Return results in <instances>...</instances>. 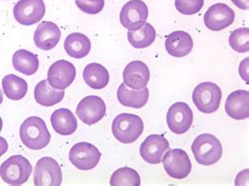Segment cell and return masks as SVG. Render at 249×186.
Listing matches in <instances>:
<instances>
[{"label":"cell","instance_id":"3","mask_svg":"<svg viewBox=\"0 0 249 186\" xmlns=\"http://www.w3.org/2000/svg\"><path fill=\"white\" fill-rule=\"evenodd\" d=\"M192 150L196 161L205 166L217 163L223 154L220 140L211 134H203L196 137L192 145Z\"/></svg>","mask_w":249,"mask_h":186},{"label":"cell","instance_id":"24","mask_svg":"<svg viewBox=\"0 0 249 186\" xmlns=\"http://www.w3.org/2000/svg\"><path fill=\"white\" fill-rule=\"evenodd\" d=\"M83 79L89 88L101 90L108 84L109 74L103 65L99 63H89L83 70Z\"/></svg>","mask_w":249,"mask_h":186},{"label":"cell","instance_id":"8","mask_svg":"<svg viewBox=\"0 0 249 186\" xmlns=\"http://www.w3.org/2000/svg\"><path fill=\"white\" fill-rule=\"evenodd\" d=\"M62 183V171L58 162L51 157L38 160L34 168V184L37 186H58Z\"/></svg>","mask_w":249,"mask_h":186},{"label":"cell","instance_id":"23","mask_svg":"<svg viewBox=\"0 0 249 186\" xmlns=\"http://www.w3.org/2000/svg\"><path fill=\"white\" fill-rule=\"evenodd\" d=\"M64 90H56L48 80L39 82L34 91L35 100L42 106H53L62 101L64 97Z\"/></svg>","mask_w":249,"mask_h":186},{"label":"cell","instance_id":"9","mask_svg":"<svg viewBox=\"0 0 249 186\" xmlns=\"http://www.w3.org/2000/svg\"><path fill=\"white\" fill-rule=\"evenodd\" d=\"M166 121L168 129L176 135H183L191 129L194 121V114L192 109L185 102H177L170 106Z\"/></svg>","mask_w":249,"mask_h":186},{"label":"cell","instance_id":"26","mask_svg":"<svg viewBox=\"0 0 249 186\" xmlns=\"http://www.w3.org/2000/svg\"><path fill=\"white\" fill-rule=\"evenodd\" d=\"M3 93L9 99L18 101L22 99L28 93V83L24 79L14 74L4 76L2 79Z\"/></svg>","mask_w":249,"mask_h":186},{"label":"cell","instance_id":"10","mask_svg":"<svg viewBox=\"0 0 249 186\" xmlns=\"http://www.w3.org/2000/svg\"><path fill=\"white\" fill-rule=\"evenodd\" d=\"M148 18V9L142 0H130L123 5L120 13L121 24L129 31L139 30Z\"/></svg>","mask_w":249,"mask_h":186},{"label":"cell","instance_id":"21","mask_svg":"<svg viewBox=\"0 0 249 186\" xmlns=\"http://www.w3.org/2000/svg\"><path fill=\"white\" fill-rule=\"evenodd\" d=\"M51 123L54 130L61 136L73 135L77 130V119L68 109L56 110L51 116Z\"/></svg>","mask_w":249,"mask_h":186},{"label":"cell","instance_id":"7","mask_svg":"<svg viewBox=\"0 0 249 186\" xmlns=\"http://www.w3.org/2000/svg\"><path fill=\"white\" fill-rule=\"evenodd\" d=\"M70 161L76 168L89 170L95 168L101 159V152L95 145L88 142L76 143L70 150Z\"/></svg>","mask_w":249,"mask_h":186},{"label":"cell","instance_id":"25","mask_svg":"<svg viewBox=\"0 0 249 186\" xmlns=\"http://www.w3.org/2000/svg\"><path fill=\"white\" fill-rule=\"evenodd\" d=\"M13 66L24 75H34L39 68L38 57L29 51L19 50L13 55Z\"/></svg>","mask_w":249,"mask_h":186},{"label":"cell","instance_id":"14","mask_svg":"<svg viewBox=\"0 0 249 186\" xmlns=\"http://www.w3.org/2000/svg\"><path fill=\"white\" fill-rule=\"evenodd\" d=\"M76 68L71 62L58 60L51 65L48 72V81L56 90H65L74 82Z\"/></svg>","mask_w":249,"mask_h":186},{"label":"cell","instance_id":"16","mask_svg":"<svg viewBox=\"0 0 249 186\" xmlns=\"http://www.w3.org/2000/svg\"><path fill=\"white\" fill-rule=\"evenodd\" d=\"M150 72L147 65L139 60L129 62L123 72L124 84L127 88L139 91L145 88L149 81Z\"/></svg>","mask_w":249,"mask_h":186},{"label":"cell","instance_id":"19","mask_svg":"<svg viewBox=\"0 0 249 186\" xmlns=\"http://www.w3.org/2000/svg\"><path fill=\"white\" fill-rule=\"evenodd\" d=\"M194 41L192 36L184 31H176L169 34L165 41L168 54L176 58H182L193 51Z\"/></svg>","mask_w":249,"mask_h":186},{"label":"cell","instance_id":"35","mask_svg":"<svg viewBox=\"0 0 249 186\" xmlns=\"http://www.w3.org/2000/svg\"><path fill=\"white\" fill-rule=\"evenodd\" d=\"M1 130H2V119L0 118V131H1Z\"/></svg>","mask_w":249,"mask_h":186},{"label":"cell","instance_id":"20","mask_svg":"<svg viewBox=\"0 0 249 186\" xmlns=\"http://www.w3.org/2000/svg\"><path fill=\"white\" fill-rule=\"evenodd\" d=\"M117 98L122 105L126 106V108L132 109H141L145 105L148 101L149 98V91L146 88H143L142 90L136 91V90H129V88L124 84H120L119 89L117 92Z\"/></svg>","mask_w":249,"mask_h":186},{"label":"cell","instance_id":"29","mask_svg":"<svg viewBox=\"0 0 249 186\" xmlns=\"http://www.w3.org/2000/svg\"><path fill=\"white\" fill-rule=\"evenodd\" d=\"M229 44L235 52L247 53L249 51V29L240 28L233 31L229 37Z\"/></svg>","mask_w":249,"mask_h":186},{"label":"cell","instance_id":"22","mask_svg":"<svg viewBox=\"0 0 249 186\" xmlns=\"http://www.w3.org/2000/svg\"><path fill=\"white\" fill-rule=\"evenodd\" d=\"M90 40L81 33L70 34L64 41V50L68 55L75 59H81L88 56L90 52Z\"/></svg>","mask_w":249,"mask_h":186},{"label":"cell","instance_id":"4","mask_svg":"<svg viewBox=\"0 0 249 186\" xmlns=\"http://www.w3.org/2000/svg\"><path fill=\"white\" fill-rule=\"evenodd\" d=\"M32 171V164L21 155L10 157L0 166V177L10 185L24 184L29 180Z\"/></svg>","mask_w":249,"mask_h":186},{"label":"cell","instance_id":"18","mask_svg":"<svg viewBox=\"0 0 249 186\" xmlns=\"http://www.w3.org/2000/svg\"><path fill=\"white\" fill-rule=\"evenodd\" d=\"M225 111L234 120H244L249 116V93L244 90L232 92L226 99Z\"/></svg>","mask_w":249,"mask_h":186},{"label":"cell","instance_id":"15","mask_svg":"<svg viewBox=\"0 0 249 186\" xmlns=\"http://www.w3.org/2000/svg\"><path fill=\"white\" fill-rule=\"evenodd\" d=\"M168 149L169 143L164 136L150 135L141 144L140 155L143 160L149 164H159Z\"/></svg>","mask_w":249,"mask_h":186},{"label":"cell","instance_id":"13","mask_svg":"<svg viewBox=\"0 0 249 186\" xmlns=\"http://www.w3.org/2000/svg\"><path fill=\"white\" fill-rule=\"evenodd\" d=\"M233 10L225 3H215L207 10L204 15V23L211 31H222L234 21Z\"/></svg>","mask_w":249,"mask_h":186},{"label":"cell","instance_id":"33","mask_svg":"<svg viewBox=\"0 0 249 186\" xmlns=\"http://www.w3.org/2000/svg\"><path fill=\"white\" fill-rule=\"evenodd\" d=\"M9 149V143L6 142L4 138L0 137V157L3 156Z\"/></svg>","mask_w":249,"mask_h":186},{"label":"cell","instance_id":"31","mask_svg":"<svg viewBox=\"0 0 249 186\" xmlns=\"http://www.w3.org/2000/svg\"><path fill=\"white\" fill-rule=\"evenodd\" d=\"M76 5L87 14L95 15L104 8V0H75Z\"/></svg>","mask_w":249,"mask_h":186},{"label":"cell","instance_id":"2","mask_svg":"<svg viewBox=\"0 0 249 186\" xmlns=\"http://www.w3.org/2000/svg\"><path fill=\"white\" fill-rule=\"evenodd\" d=\"M144 124L142 119L134 114L118 115L111 124L113 135L118 141L129 144L138 140L143 134Z\"/></svg>","mask_w":249,"mask_h":186},{"label":"cell","instance_id":"5","mask_svg":"<svg viewBox=\"0 0 249 186\" xmlns=\"http://www.w3.org/2000/svg\"><path fill=\"white\" fill-rule=\"evenodd\" d=\"M222 92L217 84L203 82L196 85L193 93V101L200 112L212 114L220 108Z\"/></svg>","mask_w":249,"mask_h":186},{"label":"cell","instance_id":"30","mask_svg":"<svg viewBox=\"0 0 249 186\" xmlns=\"http://www.w3.org/2000/svg\"><path fill=\"white\" fill-rule=\"evenodd\" d=\"M175 5L181 14L194 15L202 10L204 0H176Z\"/></svg>","mask_w":249,"mask_h":186},{"label":"cell","instance_id":"17","mask_svg":"<svg viewBox=\"0 0 249 186\" xmlns=\"http://www.w3.org/2000/svg\"><path fill=\"white\" fill-rule=\"evenodd\" d=\"M61 38L59 26L51 21H42L37 26L34 34V42L38 49L51 51L58 44Z\"/></svg>","mask_w":249,"mask_h":186},{"label":"cell","instance_id":"34","mask_svg":"<svg viewBox=\"0 0 249 186\" xmlns=\"http://www.w3.org/2000/svg\"><path fill=\"white\" fill-rule=\"evenodd\" d=\"M2 101H3V94H2L1 90H0V104L2 103Z\"/></svg>","mask_w":249,"mask_h":186},{"label":"cell","instance_id":"27","mask_svg":"<svg viewBox=\"0 0 249 186\" xmlns=\"http://www.w3.org/2000/svg\"><path fill=\"white\" fill-rule=\"evenodd\" d=\"M127 39L135 49H144L152 44L156 39V30L150 23H144L139 30L128 31Z\"/></svg>","mask_w":249,"mask_h":186},{"label":"cell","instance_id":"11","mask_svg":"<svg viewBox=\"0 0 249 186\" xmlns=\"http://www.w3.org/2000/svg\"><path fill=\"white\" fill-rule=\"evenodd\" d=\"M44 14L45 4L43 0H19L14 8L16 20L25 26L39 22Z\"/></svg>","mask_w":249,"mask_h":186},{"label":"cell","instance_id":"12","mask_svg":"<svg viewBox=\"0 0 249 186\" xmlns=\"http://www.w3.org/2000/svg\"><path fill=\"white\" fill-rule=\"evenodd\" d=\"M106 103L98 96H88L83 98L76 110L78 118L88 125H93L99 122L106 116Z\"/></svg>","mask_w":249,"mask_h":186},{"label":"cell","instance_id":"32","mask_svg":"<svg viewBox=\"0 0 249 186\" xmlns=\"http://www.w3.org/2000/svg\"><path fill=\"white\" fill-rule=\"evenodd\" d=\"M231 2L241 10L249 9V0H231Z\"/></svg>","mask_w":249,"mask_h":186},{"label":"cell","instance_id":"28","mask_svg":"<svg viewBox=\"0 0 249 186\" xmlns=\"http://www.w3.org/2000/svg\"><path fill=\"white\" fill-rule=\"evenodd\" d=\"M110 185L117 186V185H135L140 186L141 185V179L138 172L135 169L129 167H122L117 169L113 175H111Z\"/></svg>","mask_w":249,"mask_h":186},{"label":"cell","instance_id":"1","mask_svg":"<svg viewBox=\"0 0 249 186\" xmlns=\"http://www.w3.org/2000/svg\"><path fill=\"white\" fill-rule=\"evenodd\" d=\"M19 135L22 143L33 150L47 148L51 141V134L47 124L39 117H30L20 126Z\"/></svg>","mask_w":249,"mask_h":186},{"label":"cell","instance_id":"6","mask_svg":"<svg viewBox=\"0 0 249 186\" xmlns=\"http://www.w3.org/2000/svg\"><path fill=\"white\" fill-rule=\"evenodd\" d=\"M166 174L177 180L188 177L192 171V162L187 152L181 149H167L162 158Z\"/></svg>","mask_w":249,"mask_h":186}]
</instances>
